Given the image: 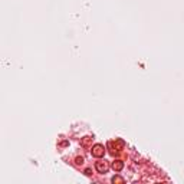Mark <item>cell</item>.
Returning a JSON list of instances; mask_svg holds the SVG:
<instances>
[{
  "instance_id": "cell-1",
  "label": "cell",
  "mask_w": 184,
  "mask_h": 184,
  "mask_svg": "<svg viewBox=\"0 0 184 184\" xmlns=\"http://www.w3.org/2000/svg\"><path fill=\"white\" fill-rule=\"evenodd\" d=\"M92 157H104V154H105V147H104L102 144H95L94 147H92Z\"/></svg>"
},
{
  "instance_id": "cell-3",
  "label": "cell",
  "mask_w": 184,
  "mask_h": 184,
  "mask_svg": "<svg viewBox=\"0 0 184 184\" xmlns=\"http://www.w3.org/2000/svg\"><path fill=\"white\" fill-rule=\"evenodd\" d=\"M112 168L115 171H121L122 168H124V162L119 161V160H117V161H112Z\"/></svg>"
},
{
  "instance_id": "cell-2",
  "label": "cell",
  "mask_w": 184,
  "mask_h": 184,
  "mask_svg": "<svg viewBox=\"0 0 184 184\" xmlns=\"http://www.w3.org/2000/svg\"><path fill=\"white\" fill-rule=\"evenodd\" d=\"M95 168H96L98 173H107V171H108L107 161H96V162H95Z\"/></svg>"
},
{
  "instance_id": "cell-4",
  "label": "cell",
  "mask_w": 184,
  "mask_h": 184,
  "mask_svg": "<svg viewBox=\"0 0 184 184\" xmlns=\"http://www.w3.org/2000/svg\"><path fill=\"white\" fill-rule=\"evenodd\" d=\"M111 181H112V183H124V181H125V178H122V177H118V175H115V177H112V178H111Z\"/></svg>"
}]
</instances>
